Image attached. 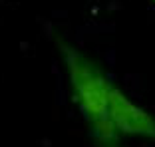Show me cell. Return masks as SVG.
Segmentation results:
<instances>
[{
	"label": "cell",
	"instance_id": "cell-1",
	"mask_svg": "<svg viewBox=\"0 0 155 147\" xmlns=\"http://www.w3.org/2000/svg\"><path fill=\"white\" fill-rule=\"evenodd\" d=\"M54 44L66 68L74 101L96 143L100 147H117V133L110 121L111 80L97 66V62H94L90 56H86L64 38H56Z\"/></svg>",
	"mask_w": 155,
	"mask_h": 147
},
{
	"label": "cell",
	"instance_id": "cell-2",
	"mask_svg": "<svg viewBox=\"0 0 155 147\" xmlns=\"http://www.w3.org/2000/svg\"><path fill=\"white\" fill-rule=\"evenodd\" d=\"M110 121L117 135L155 139V115L127 97L114 82L110 87Z\"/></svg>",
	"mask_w": 155,
	"mask_h": 147
},
{
	"label": "cell",
	"instance_id": "cell-3",
	"mask_svg": "<svg viewBox=\"0 0 155 147\" xmlns=\"http://www.w3.org/2000/svg\"><path fill=\"white\" fill-rule=\"evenodd\" d=\"M153 4H155V0H153Z\"/></svg>",
	"mask_w": 155,
	"mask_h": 147
}]
</instances>
